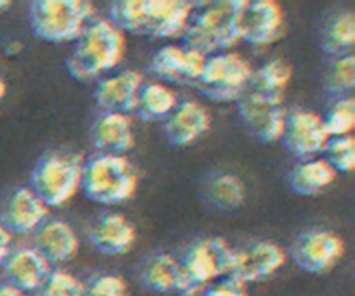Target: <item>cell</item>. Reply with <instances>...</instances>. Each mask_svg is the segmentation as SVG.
Segmentation results:
<instances>
[{
	"instance_id": "obj_1",
	"label": "cell",
	"mask_w": 355,
	"mask_h": 296,
	"mask_svg": "<svg viewBox=\"0 0 355 296\" xmlns=\"http://www.w3.org/2000/svg\"><path fill=\"white\" fill-rule=\"evenodd\" d=\"M193 7V2L182 0H116L110 6V21L123 33L153 38L182 37Z\"/></svg>"
},
{
	"instance_id": "obj_2",
	"label": "cell",
	"mask_w": 355,
	"mask_h": 296,
	"mask_svg": "<svg viewBox=\"0 0 355 296\" xmlns=\"http://www.w3.org/2000/svg\"><path fill=\"white\" fill-rule=\"evenodd\" d=\"M125 47L123 31L110 19L89 21L66 59V69L78 82L96 80L120 64Z\"/></svg>"
},
{
	"instance_id": "obj_3",
	"label": "cell",
	"mask_w": 355,
	"mask_h": 296,
	"mask_svg": "<svg viewBox=\"0 0 355 296\" xmlns=\"http://www.w3.org/2000/svg\"><path fill=\"white\" fill-rule=\"evenodd\" d=\"M246 0H220L191 16L189 24L182 33L186 49L203 55L227 52L241 42L238 31L239 12Z\"/></svg>"
},
{
	"instance_id": "obj_4",
	"label": "cell",
	"mask_w": 355,
	"mask_h": 296,
	"mask_svg": "<svg viewBox=\"0 0 355 296\" xmlns=\"http://www.w3.org/2000/svg\"><path fill=\"white\" fill-rule=\"evenodd\" d=\"M137 186V172L125 156L96 153L83 162L80 189L94 203H125L135 196Z\"/></svg>"
},
{
	"instance_id": "obj_5",
	"label": "cell",
	"mask_w": 355,
	"mask_h": 296,
	"mask_svg": "<svg viewBox=\"0 0 355 296\" xmlns=\"http://www.w3.org/2000/svg\"><path fill=\"white\" fill-rule=\"evenodd\" d=\"M92 16L94 6L87 0H37L28 10L35 37L52 44L76 40Z\"/></svg>"
},
{
	"instance_id": "obj_6",
	"label": "cell",
	"mask_w": 355,
	"mask_h": 296,
	"mask_svg": "<svg viewBox=\"0 0 355 296\" xmlns=\"http://www.w3.org/2000/svg\"><path fill=\"white\" fill-rule=\"evenodd\" d=\"M82 165L75 153H49L31 170L28 189L47 208L62 207L78 193Z\"/></svg>"
},
{
	"instance_id": "obj_7",
	"label": "cell",
	"mask_w": 355,
	"mask_h": 296,
	"mask_svg": "<svg viewBox=\"0 0 355 296\" xmlns=\"http://www.w3.org/2000/svg\"><path fill=\"white\" fill-rule=\"evenodd\" d=\"M234 262V250L222 238L193 243L180 260L184 284L180 296H200L208 284L227 277Z\"/></svg>"
},
{
	"instance_id": "obj_8",
	"label": "cell",
	"mask_w": 355,
	"mask_h": 296,
	"mask_svg": "<svg viewBox=\"0 0 355 296\" xmlns=\"http://www.w3.org/2000/svg\"><path fill=\"white\" fill-rule=\"evenodd\" d=\"M253 68L238 52L208 55L201 75L191 87L215 103H236L248 90Z\"/></svg>"
},
{
	"instance_id": "obj_9",
	"label": "cell",
	"mask_w": 355,
	"mask_h": 296,
	"mask_svg": "<svg viewBox=\"0 0 355 296\" xmlns=\"http://www.w3.org/2000/svg\"><path fill=\"white\" fill-rule=\"evenodd\" d=\"M345 255V241L328 229H311L295 239L290 256L304 272L328 274Z\"/></svg>"
},
{
	"instance_id": "obj_10",
	"label": "cell",
	"mask_w": 355,
	"mask_h": 296,
	"mask_svg": "<svg viewBox=\"0 0 355 296\" xmlns=\"http://www.w3.org/2000/svg\"><path fill=\"white\" fill-rule=\"evenodd\" d=\"M236 111L245 123V127L266 144L281 141L286 121V110L283 99L260 96L246 90L236 101Z\"/></svg>"
},
{
	"instance_id": "obj_11",
	"label": "cell",
	"mask_w": 355,
	"mask_h": 296,
	"mask_svg": "<svg viewBox=\"0 0 355 296\" xmlns=\"http://www.w3.org/2000/svg\"><path fill=\"white\" fill-rule=\"evenodd\" d=\"M286 30L284 10L276 0H255L245 2L239 12V38L246 44L263 47L279 40Z\"/></svg>"
},
{
	"instance_id": "obj_12",
	"label": "cell",
	"mask_w": 355,
	"mask_h": 296,
	"mask_svg": "<svg viewBox=\"0 0 355 296\" xmlns=\"http://www.w3.org/2000/svg\"><path fill=\"white\" fill-rule=\"evenodd\" d=\"M329 135L326 134L322 116L307 110L286 113L281 142L288 153L298 159H312L324 151Z\"/></svg>"
},
{
	"instance_id": "obj_13",
	"label": "cell",
	"mask_w": 355,
	"mask_h": 296,
	"mask_svg": "<svg viewBox=\"0 0 355 296\" xmlns=\"http://www.w3.org/2000/svg\"><path fill=\"white\" fill-rule=\"evenodd\" d=\"M286 263V252L274 241H255L241 250H234V262L227 277L248 283H259L272 277Z\"/></svg>"
},
{
	"instance_id": "obj_14",
	"label": "cell",
	"mask_w": 355,
	"mask_h": 296,
	"mask_svg": "<svg viewBox=\"0 0 355 296\" xmlns=\"http://www.w3.org/2000/svg\"><path fill=\"white\" fill-rule=\"evenodd\" d=\"M207 55L177 45H165L151 55L149 71L163 82L193 85L201 75Z\"/></svg>"
},
{
	"instance_id": "obj_15",
	"label": "cell",
	"mask_w": 355,
	"mask_h": 296,
	"mask_svg": "<svg viewBox=\"0 0 355 296\" xmlns=\"http://www.w3.org/2000/svg\"><path fill=\"white\" fill-rule=\"evenodd\" d=\"M142 83L144 78L141 73L125 69L118 75L99 80L92 90V99L104 113L128 114L134 111Z\"/></svg>"
},
{
	"instance_id": "obj_16",
	"label": "cell",
	"mask_w": 355,
	"mask_h": 296,
	"mask_svg": "<svg viewBox=\"0 0 355 296\" xmlns=\"http://www.w3.org/2000/svg\"><path fill=\"white\" fill-rule=\"evenodd\" d=\"M210 125L211 118L207 107L201 106L198 101H184L165 118L163 132L170 144L186 148L203 137L210 130Z\"/></svg>"
},
{
	"instance_id": "obj_17",
	"label": "cell",
	"mask_w": 355,
	"mask_h": 296,
	"mask_svg": "<svg viewBox=\"0 0 355 296\" xmlns=\"http://www.w3.org/2000/svg\"><path fill=\"white\" fill-rule=\"evenodd\" d=\"M49 208L28 187H19L7 200L0 225L10 234H31L47 220Z\"/></svg>"
},
{
	"instance_id": "obj_18",
	"label": "cell",
	"mask_w": 355,
	"mask_h": 296,
	"mask_svg": "<svg viewBox=\"0 0 355 296\" xmlns=\"http://www.w3.org/2000/svg\"><path fill=\"white\" fill-rule=\"evenodd\" d=\"M2 267L7 284L21 293L37 291L52 270L47 260L35 248H19L10 252Z\"/></svg>"
},
{
	"instance_id": "obj_19",
	"label": "cell",
	"mask_w": 355,
	"mask_h": 296,
	"mask_svg": "<svg viewBox=\"0 0 355 296\" xmlns=\"http://www.w3.org/2000/svg\"><path fill=\"white\" fill-rule=\"evenodd\" d=\"M35 250L49 262V265L66 263L76 256L80 250L76 232L68 222L59 218H47L37 229Z\"/></svg>"
},
{
	"instance_id": "obj_20",
	"label": "cell",
	"mask_w": 355,
	"mask_h": 296,
	"mask_svg": "<svg viewBox=\"0 0 355 296\" xmlns=\"http://www.w3.org/2000/svg\"><path fill=\"white\" fill-rule=\"evenodd\" d=\"M90 243L97 252L110 256L130 252L137 239L135 225L121 214H106L90 227Z\"/></svg>"
},
{
	"instance_id": "obj_21",
	"label": "cell",
	"mask_w": 355,
	"mask_h": 296,
	"mask_svg": "<svg viewBox=\"0 0 355 296\" xmlns=\"http://www.w3.org/2000/svg\"><path fill=\"white\" fill-rule=\"evenodd\" d=\"M90 142L97 153L121 155L130 151L135 144L132 120L128 114L103 113L90 127Z\"/></svg>"
},
{
	"instance_id": "obj_22",
	"label": "cell",
	"mask_w": 355,
	"mask_h": 296,
	"mask_svg": "<svg viewBox=\"0 0 355 296\" xmlns=\"http://www.w3.org/2000/svg\"><path fill=\"white\" fill-rule=\"evenodd\" d=\"M141 284L153 293L179 295L184 284L180 262L168 253L151 256L141 269Z\"/></svg>"
},
{
	"instance_id": "obj_23",
	"label": "cell",
	"mask_w": 355,
	"mask_h": 296,
	"mask_svg": "<svg viewBox=\"0 0 355 296\" xmlns=\"http://www.w3.org/2000/svg\"><path fill=\"white\" fill-rule=\"evenodd\" d=\"M336 175L338 173L324 158L304 159L290 170L288 184H290L291 191L300 196H315L328 189L336 180Z\"/></svg>"
},
{
	"instance_id": "obj_24",
	"label": "cell",
	"mask_w": 355,
	"mask_h": 296,
	"mask_svg": "<svg viewBox=\"0 0 355 296\" xmlns=\"http://www.w3.org/2000/svg\"><path fill=\"white\" fill-rule=\"evenodd\" d=\"M291 78H293V66L286 59H270L259 69H253L248 90L260 96L283 99Z\"/></svg>"
},
{
	"instance_id": "obj_25",
	"label": "cell",
	"mask_w": 355,
	"mask_h": 296,
	"mask_svg": "<svg viewBox=\"0 0 355 296\" xmlns=\"http://www.w3.org/2000/svg\"><path fill=\"white\" fill-rule=\"evenodd\" d=\"M355 45V14L352 10H338L331 14L321 30V47L326 54H350Z\"/></svg>"
},
{
	"instance_id": "obj_26",
	"label": "cell",
	"mask_w": 355,
	"mask_h": 296,
	"mask_svg": "<svg viewBox=\"0 0 355 296\" xmlns=\"http://www.w3.org/2000/svg\"><path fill=\"white\" fill-rule=\"evenodd\" d=\"M177 96L173 90L163 83L149 82L142 83L135 101V114L144 121L165 120L177 106Z\"/></svg>"
},
{
	"instance_id": "obj_27",
	"label": "cell",
	"mask_w": 355,
	"mask_h": 296,
	"mask_svg": "<svg viewBox=\"0 0 355 296\" xmlns=\"http://www.w3.org/2000/svg\"><path fill=\"white\" fill-rule=\"evenodd\" d=\"M207 200L220 210H236L246 200V187L234 173H218L207 184Z\"/></svg>"
},
{
	"instance_id": "obj_28",
	"label": "cell",
	"mask_w": 355,
	"mask_h": 296,
	"mask_svg": "<svg viewBox=\"0 0 355 296\" xmlns=\"http://www.w3.org/2000/svg\"><path fill=\"white\" fill-rule=\"evenodd\" d=\"M326 92L335 97H347L355 89V55H338L331 61L324 76Z\"/></svg>"
},
{
	"instance_id": "obj_29",
	"label": "cell",
	"mask_w": 355,
	"mask_h": 296,
	"mask_svg": "<svg viewBox=\"0 0 355 296\" xmlns=\"http://www.w3.org/2000/svg\"><path fill=\"white\" fill-rule=\"evenodd\" d=\"M326 134L331 137H345L352 135L355 128V99L352 96L340 97L322 116Z\"/></svg>"
},
{
	"instance_id": "obj_30",
	"label": "cell",
	"mask_w": 355,
	"mask_h": 296,
	"mask_svg": "<svg viewBox=\"0 0 355 296\" xmlns=\"http://www.w3.org/2000/svg\"><path fill=\"white\" fill-rule=\"evenodd\" d=\"M326 162L333 166L336 173H350L355 168V139L354 135L331 137L324 148Z\"/></svg>"
},
{
	"instance_id": "obj_31",
	"label": "cell",
	"mask_w": 355,
	"mask_h": 296,
	"mask_svg": "<svg viewBox=\"0 0 355 296\" xmlns=\"http://www.w3.org/2000/svg\"><path fill=\"white\" fill-rule=\"evenodd\" d=\"M37 296H83V283L66 270H51Z\"/></svg>"
},
{
	"instance_id": "obj_32",
	"label": "cell",
	"mask_w": 355,
	"mask_h": 296,
	"mask_svg": "<svg viewBox=\"0 0 355 296\" xmlns=\"http://www.w3.org/2000/svg\"><path fill=\"white\" fill-rule=\"evenodd\" d=\"M83 296H127V283L113 274L97 276L83 284Z\"/></svg>"
},
{
	"instance_id": "obj_33",
	"label": "cell",
	"mask_w": 355,
	"mask_h": 296,
	"mask_svg": "<svg viewBox=\"0 0 355 296\" xmlns=\"http://www.w3.org/2000/svg\"><path fill=\"white\" fill-rule=\"evenodd\" d=\"M200 296H248L246 286L232 277H222L215 283L208 284Z\"/></svg>"
},
{
	"instance_id": "obj_34",
	"label": "cell",
	"mask_w": 355,
	"mask_h": 296,
	"mask_svg": "<svg viewBox=\"0 0 355 296\" xmlns=\"http://www.w3.org/2000/svg\"><path fill=\"white\" fill-rule=\"evenodd\" d=\"M10 243H12V234L0 225V265H3L7 256L12 252V250H10Z\"/></svg>"
},
{
	"instance_id": "obj_35",
	"label": "cell",
	"mask_w": 355,
	"mask_h": 296,
	"mask_svg": "<svg viewBox=\"0 0 355 296\" xmlns=\"http://www.w3.org/2000/svg\"><path fill=\"white\" fill-rule=\"evenodd\" d=\"M0 296H24V293L14 290L9 284H3V286H0Z\"/></svg>"
},
{
	"instance_id": "obj_36",
	"label": "cell",
	"mask_w": 355,
	"mask_h": 296,
	"mask_svg": "<svg viewBox=\"0 0 355 296\" xmlns=\"http://www.w3.org/2000/svg\"><path fill=\"white\" fill-rule=\"evenodd\" d=\"M6 94H7V83H6V80H3L2 76H0V101H2L3 97H6Z\"/></svg>"
},
{
	"instance_id": "obj_37",
	"label": "cell",
	"mask_w": 355,
	"mask_h": 296,
	"mask_svg": "<svg viewBox=\"0 0 355 296\" xmlns=\"http://www.w3.org/2000/svg\"><path fill=\"white\" fill-rule=\"evenodd\" d=\"M10 7V2L9 0H0V12H3V10H7Z\"/></svg>"
}]
</instances>
